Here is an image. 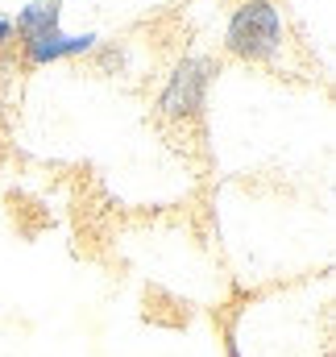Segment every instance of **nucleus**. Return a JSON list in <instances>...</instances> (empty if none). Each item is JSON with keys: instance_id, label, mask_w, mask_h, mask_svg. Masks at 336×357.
<instances>
[{"instance_id": "obj_1", "label": "nucleus", "mask_w": 336, "mask_h": 357, "mask_svg": "<svg viewBox=\"0 0 336 357\" xmlns=\"http://www.w3.org/2000/svg\"><path fill=\"white\" fill-rule=\"evenodd\" d=\"M282 13L270 4V0H245L233 21H229V50L237 59H250V63H261L270 59L278 46H282Z\"/></svg>"}, {"instance_id": "obj_3", "label": "nucleus", "mask_w": 336, "mask_h": 357, "mask_svg": "<svg viewBox=\"0 0 336 357\" xmlns=\"http://www.w3.org/2000/svg\"><path fill=\"white\" fill-rule=\"evenodd\" d=\"M21 46H25V63L46 67V63H59V59L87 54V50L96 46V33L71 38V33H63V29H42V33H33V38H21Z\"/></svg>"}, {"instance_id": "obj_5", "label": "nucleus", "mask_w": 336, "mask_h": 357, "mask_svg": "<svg viewBox=\"0 0 336 357\" xmlns=\"http://www.w3.org/2000/svg\"><path fill=\"white\" fill-rule=\"evenodd\" d=\"M8 33H13V21H4V17H0V42H8Z\"/></svg>"}, {"instance_id": "obj_2", "label": "nucleus", "mask_w": 336, "mask_h": 357, "mask_svg": "<svg viewBox=\"0 0 336 357\" xmlns=\"http://www.w3.org/2000/svg\"><path fill=\"white\" fill-rule=\"evenodd\" d=\"M208 75H212V63H208V59H187V63L170 75L158 108H162L167 116H191V112H199V108H204V91H208Z\"/></svg>"}, {"instance_id": "obj_4", "label": "nucleus", "mask_w": 336, "mask_h": 357, "mask_svg": "<svg viewBox=\"0 0 336 357\" xmlns=\"http://www.w3.org/2000/svg\"><path fill=\"white\" fill-rule=\"evenodd\" d=\"M13 25H17L21 38H33V33H42V29H59V0H33L29 8L17 13Z\"/></svg>"}]
</instances>
